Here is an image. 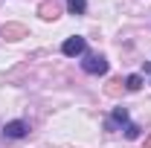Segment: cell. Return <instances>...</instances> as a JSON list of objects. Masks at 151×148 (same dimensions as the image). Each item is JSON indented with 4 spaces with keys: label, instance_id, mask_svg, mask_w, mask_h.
Wrapping results in <instances>:
<instances>
[{
    "label": "cell",
    "instance_id": "1",
    "mask_svg": "<svg viewBox=\"0 0 151 148\" xmlns=\"http://www.w3.org/2000/svg\"><path fill=\"white\" fill-rule=\"evenodd\" d=\"M81 70L87 75H105L108 73V58L105 55H87L81 61Z\"/></svg>",
    "mask_w": 151,
    "mask_h": 148
},
{
    "label": "cell",
    "instance_id": "2",
    "mask_svg": "<svg viewBox=\"0 0 151 148\" xmlns=\"http://www.w3.org/2000/svg\"><path fill=\"white\" fill-rule=\"evenodd\" d=\"M84 50H87V41L84 38H78V35H73V38H67L64 44H61V52L67 58H76V55H84Z\"/></svg>",
    "mask_w": 151,
    "mask_h": 148
},
{
    "label": "cell",
    "instance_id": "3",
    "mask_svg": "<svg viewBox=\"0 0 151 148\" xmlns=\"http://www.w3.org/2000/svg\"><path fill=\"white\" fill-rule=\"evenodd\" d=\"M0 35L6 38V41H23V38L29 35V29H26L23 23H15V20H12V23H3V26H0Z\"/></svg>",
    "mask_w": 151,
    "mask_h": 148
},
{
    "label": "cell",
    "instance_id": "4",
    "mask_svg": "<svg viewBox=\"0 0 151 148\" xmlns=\"http://www.w3.org/2000/svg\"><path fill=\"white\" fill-rule=\"evenodd\" d=\"M29 134V125L23 122V119H12V122H6V128H3V137L6 139H23Z\"/></svg>",
    "mask_w": 151,
    "mask_h": 148
},
{
    "label": "cell",
    "instance_id": "5",
    "mask_svg": "<svg viewBox=\"0 0 151 148\" xmlns=\"http://www.w3.org/2000/svg\"><path fill=\"white\" fill-rule=\"evenodd\" d=\"M128 122H131V116H128V108H113L111 119H108V131H113V128H125Z\"/></svg>",
    "mask_w": 151,
    "mask_h": 148
},
{
    "label": "cell",
    "instance_id": "6",
    "mask_svg": "<svg viewBox=\"0 0 151 148\" xmlns=\"http://www.w3.org/2000/svg\"><path fill=\"white\" fill-rule=\"evenodd\" d=\"M38 18H41V20H55L58 18L55 0H41V3H38Z\"/></svg>",
    "mask_w": 151,
    "mask_h": 148
},
{
    "label": "cell",
    "instance_id": "7",
    "mask_svg": "<svg viewBox=\"0 0 151 148\" xmlns=\"http://www.w3.org/2000/svg\"><path fill=\"white\" fill-rule=\"evenodd\" d=\"M122 90H125V81H122V78H111V81L105 84V93H108V96H122Z\"/></svg>",
    "mask_w": 151,
    "mask_h": 148
},
{
    "label": "cell",
    "instance_id": "8",
    "mask_svg": "<svg viewBox=\"0 0 151 148\" xmlns=\"http://www.w3.org/2000/svg\"><path fill=\"white\" fill-rule=\"evenodd\" d=\"M67 9H70V15H84L87 12V0H67Z\"/></svg>",
    "mask_w": 151,
    "mask_h": 148
},
{
    "label": "cell",
    "instance_id": "9",
    "mask_svg": "<svg viewBox=\"0 0 151 148\" xmlns=\"http://www.w3.org/2000/svg\"><path fill=\"white\" fill-rule=\"evenodd\" d=\"M139 87H142V75H128V78H125V90H131V93H137L139 90Z\"/></svg>",
    "mask_w": 151,
    "mask_h": 148
},
{
    "label": "cell",
    "instance_id": "10",
    "mask_svg": "<svg viewBox=\"0 0 151 148\" xmlns=\"http://www.w3.org/2000/svg\"><path fill=\"white\" fill-rule=\"evenodd\" d=\"M122 131H125V139H137V137L142 134V128H139L137 122H128V125H125Z\"/></svg>",
    "mask_w": 151,
    "mask_h": 148
},
{
    "label": "cell",
    "instance_id": "11",
    "mask_svg": "<svg viewBox=\"0 0 151 148\" xmlns=\"http://www.w3.org/2000/svg\"><path fill=\"white\" fill-rule=\"evenodd\" d=\"M145 73H148V75H151V61H145Z\"/></svg>",
    "mask_w": 151,
    "mask_h": 148
},
{
    "label": "cell",
    "instance_id": "12",
    "mask_svg": "<svg viewBox=\"0 0 151 148\" xmlns=\"http://www.w3.org/2000/svg\"><path fill=\"white\" fill-rule=\"evenodd\" d=\"M142 148H151V137H148V139H145V145H142Z\"/></svg>",
    "mask_w": 151,
    "mask_h": 148
}]
</instances>
